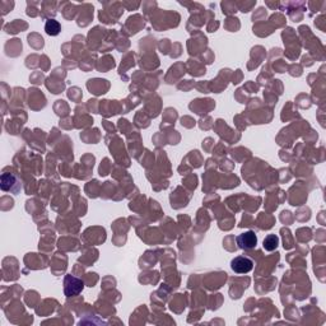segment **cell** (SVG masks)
<instances>
[{
    "label": "cell",
    "instance_id": "6da1fadb",
    "mask_svg": "<svg viewBox=\"0 0 326 326\" xmlns=\"http://www.w3.org/2000/svg\"><path fill=\"white\" fill-rule=\"evenodd\" d=\"M83 282L80 279L75 278L73 276H65V280H64V291H65V295L68 297H72V296L79 295L80 292L83 291Z\"/></svg>",
    "mask_w": 326,
    "mask_h": 326
},
{
    "label": "cell",
    "instance_id": "7a4b0ae2",
    "mask_svg": "<svg viewBox=\"0 0 326 326\" xmlns=\"http://www.w3.org/2000/svg\"><path fill=\"white\" fill-rule=\"evenodd\" d=\"M231 268L237 274H247L253 268V261L246 256H237L231 261Z\"/></svg>",
    "mask_w": 326,
    "mask_h": 326
},
{
    "label": "cell",
    "instance_id": "3957f363",
    "mask_svg": "<svg viewBox=\"0 0 326 326\" xmlns=\"http://www.w3.org/2000/svg\"><path fill=\"white\" fill-rule=\"evenodd\" d=\"M237 244L238 246H240V249H242V250H250V249H253L257 244L256 234H255V232L252 231L245 232V233L240 234L237 237Z\"/></svg>",
    "mask_w": 326,
    "mask_h": 326
},
{
    "label": "cell",
    "instance_id": "277c9868",
    "mask_svg": "<svg viewBox=\"0 0 326 326\" xmlns=\"http://www.w3.org/2000/svg\"><path fill=\"white\" fill-rule=\"evenodd\" d=\"M45 31L50 36H57L61 31L60 23L55 21V19H48L46 25H45Z\"/></svg>",
    "mask_w": 326,
    "mask_h": 326
},
{
    "label": "cell",
    "instance_id": "5b68a950",
    "mask_svg": "<svg viewBox=\"0 0 326 326\" xmlns=\"http://www.w3.org/2000/svg\"><path fill=\"white\" fill-rule=\"evenodd\" d=\"M279 245V237L276 234H269L264 238L263 246L266 251H274Z\"/></svg>",
    "mask_w": 326,
    "mask_h": 326
}]
</instances>
